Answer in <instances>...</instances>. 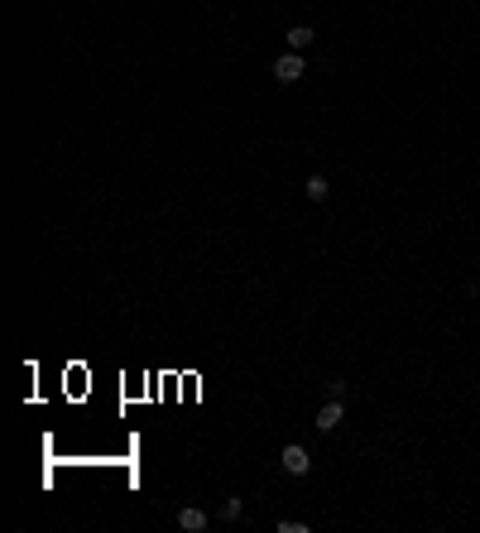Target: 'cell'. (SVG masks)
Returning a JSON list of instances; mask_svg holds the SVG:
<instances>
[{
  "instance_id": "1",
  "label": "cell",
  "mask_w": 480,
  "mask_h": 533,
  "mask_svg": "<svg viewBox=\"0 0 480 533\" xmlns=\"http://www.w3.org/2000/svg\"><path fill=\"white\" fill-rule=\"evenodd\" d=\"M298 77H308V63H303V54H293V49H289V54L274 63V82H279V87H293Z\"/></svg>"
},
{
  "instance_id": "7",
  "label": "cell",
  "mask_w": 480,
  "mask_h": 533,
  "mask_svg": "<svg viewBox=\"0 0 480 533\" xmlns=\"http://www.w3.org/2000/svg\"><path fill=\"white\" fill-rule=\"evenodd\" d=\"M240 509H245V505H240V495L221 500V519H226V524H236V519H240Z\"/></svg>"
},
{
  "instance_id": "2",
  "label": "cell",
  "mask_w": 480,
  "mask_h": 533,
  "mask_svg": "<svg viewBox=\"0 0 480 533\" xmlns=\"http://www.w3.org/2000/svg\"><path fill=\"white\" fill-rule=\"evenodd\" d=\"M279 466H284V471H289V476H308V471H312V456H308V447H298V442H289V447H284V452H279Z\"/></svg>"
},
{
  "instance_id": "6",
  "label": "cell",
  "mask_w": 480,
  "mask_h": 533,
  "mask_svg": "<svg viewBox=\"0 0 480 533\" xmlns=\"http://www.w3.org/2000/svg\"><path fill=\"white\" fill-rule=\"evenodd\" d=\"M303 192H308V202H327V192H331V183H327L322 173H312V178L303 183Z\"/></svg>"
},
{
  "instance_id": "3",
  "label": "cell",
  "mask_w": 480,
  "mask_h": 533,
  "mask_svg": "<svg viewBox=\"0 0 480 533\" xmlns=\"http://www.w3.org/2000/svg\"><path fill=\"white\" fill-rule=\"evenodd\" d=\"M341 423H346V408H341V399L331 394V399L317 408V432H336Z\"/></svg>"
},
{
  "instance_id": "5",
  "label": "cell",
  "mask_w": 480,
  "mask_h": 533,
  "mask_svg": "<svg viewBox=\"0 0 480 533\" xmlns=\"http://www.w3.org/2000/svg\"><path fill=\"white\" fill-rule=\"evenodd\" d=\"M284 39H289V49H293V54H303V49H308V44H312L317 34H312V25H293L289 34H284Z\"/></svg>"
},
{
  "instance_id": "4",
  "label": "cell",
  "mask_w": 480,
  "mask_h": 533,
  "mask_svg": "<svg viewBox=\"0 0 480 533\" xmlns=\"http://www.w3.org/2000/svg\"><path fill=\"white\" fill-rule=\"evenodd\" d=\"M207 524H212V519H207V509H197V505L178 509V529H183V533H202Z\"/></svg>"
}]
</instances>
